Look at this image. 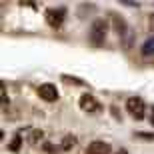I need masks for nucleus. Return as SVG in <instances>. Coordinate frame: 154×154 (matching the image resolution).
Here are the masks:
<instances>
[{
	"instance_id": "obj_1",
	"label": "nucleus",
	"mask_w": 154,
	"mask_h": 154,
	"mask_svg": "<svg viewBox=\"0 0 154 154\" xmlns=\"http://www.w3.org/2000/svg\"><path fill=\"white\" fill-rule=\"evenodd\" d=\"M106 34H108V20L104 18H96L94 22L90 24V42L94 46H102L104 40H106Z\"/></svg>"
},
{
	"instance_id": "obj_2",
	"label": "nucleus",
	"mask_w": 154,
	"mask_h": 154,
	"mask_svg": "<svg viewBox=\"0 0 154 154\" xmlns=\"http://www.w3.org/2000/svg\"><path fill=\"white\" fill-rule=\"evenodd\" d=\"M126 110H128V114H130L134 120H142L144 112H146V104H144L142 98L130 96L128 100H126Z\"/></svg>"
},
{
	"instance_id": "obj_3",
	"label": "nucleus",
	"mask_w": 154,
	"mask_h": 154,
	"mask_svg": "<svg viewBox=\"0 0 154 154\" xmlns=\"http://www.w3.org/2000/svg\"><path fill=\"white\" fill-rule=\"evenodd\" d=\"M64 16H66V8H64V6L48 8V10H46V22L50 24L52 28H60L62 22H64Z\"/></svg>"
},
{
	"instance_id": "obj_4",
	"label": "nucleus",
	"mask_w": 154,
	"mask_h": 154,
	"mask_svg": "<svg viewBox=\"0 0 154 154\" xmlns=\"http://www.w3.org/2000/svg\"><path fill=\"white\" fill-rule=\"evenodd\" d=\"M78 104H80V110H82V112H88V114H94V112L100 110V102H98L92 94H88V92H84V94L80 96Z\"/></svg>"
},
{
	"instance_id": "obj_5",
	"label": "nucleus",
	"mask_w": 154,
	"mask_h": 154,
	"mask_svg": "<svg viewBox=\"0 0 154 154\" xmlns=\"http://www.w3.org/2000/svg\"><path fill=\"white\" fill-rule=\"evenodd\" d=\"M38 96L46 102H56L58 100V90L54 84H40L38 86Z\"/></svg>"
},
{
	"instance_id": "obj_6",
	"label": "nucleus",
	"mask_w": 154,
	"mask_h": 154,
	"mask_svg": "<svg viewBox=\"0 0 154 154\" xmlns=\"http://www.w3.org/2000/svg\"><path fill=\"white\" fill-rule=\"evenodd\" d=\"M84 154H110V144L104 140H94L86 146Z\"/></svg>"
},
{
	"instance_id": "obj_7",
	"label": "nucleus",
	"mask_w": 154,
	"mask_h": 154,
	"mask_svg": "<svg viewBox=\"0 0 154 154\" xmlns=\"http://www.w3.org/2000/svg\"><path fill=\"white\" fill-rule=\"evenodd\" d=\"M76 146V136L74 134H66V136L60 140V150H70Z\"/></svg>"
},
{
	"instance_id": "obj_8",
	"label": "nucleus",
	"mask_w": 154,
	"mask_h": 154,
	"mask_svg": "<svg viewBox=\"0 0 154 154\" xmlns=\"http://www.w3.org/2000/svg\"><path fill=\"white\" fill-rule=\"evenodd\" d=\"M110 18L114 20V28H116V32L122 36V34L126 32V22H124V18H118V14H110Z\"/></svg>"
},
{
	"instance_id": "obj_9",
	"label": "nucleus",
	"mask_w": 154,
	"mask_h": 154,
	"mask_svg": "<svg viewBox=\"0 0 154 154\" xmlns=\"http://www.w3.org/2000/svg\"><path fill=\"white\" fill-rule=\"evenodd\" d=\"M142 56H154V36H150L142 44Z\"/></svg>"
},
{
	"instance_id": "obj_10",
	"label": "nucleus",
	"mask_w": 154,
	"mask_h": 154,
	"mask_svg": "<svg viewBox=\"0 0 154 154\" xmlns=\"http://www.w3.org/2000/svg\"><path fill=\"white\" fill-rule=\"evenodd\" d=\"M22 134H24V130H20V132L16 134V136H14V140H12L10 146H8V150H10V152H18L20 144H22Z\"/></svg>"
},
{
	"instance_id": "obj_11",
	"label": "nucleus",
	"mask_w": 154,
	"mask_h": 154,
	"mask_svg": "<svg viewBox=\"0 0 154 154\" xmlns=\"http://www.w3.org/2000/svg\"><path fill=\"white\" fill-rule=\"evenodd\" d=\"M42 136H44V132H42V130H30L28 142H30V144H38L40 140H42Z\"/></svg>"
},
{
	"instance_id": "obj_12",
	"label": "nucleus",
	"mask_w": 154,
	"mask_h": 154,
	"mask_svg": "<svg viewBox=\"0 0 154 154\" xmlns=\"http://www.w3.org/2000/svg\"><path fill=\"white\" fill-rule=\"evenodd\" d=\"M136 138H140V140H154V134H150V132H136Z\"/></svg>"
},
{
	"instance_id": "obj_13",
	"label": "nucleus",
	"mask_w": 154,
	"mask_h": 154,
	"mask_svg": "<svg viewBox=\"0 0 154 154\" xmlns=\"http://www.w3.org/2000/svg\"><path fill=\"white\" fill-rule=\"evenodd\" d=\"M62 80L64 82H72V84H84L80 78H70V76H62Z\"/></svg>"
},
{
	"instance_id": "obj_14",
	"label": "nucleus",
	"mask_w": 154,
	"mask_h": 154,
	"mask_svg": "<svg viewBox=\"0 0 154 154\" xmlns=\"http://www.w3.org/2000/svg\"><path fill=\"white\" fill-rule=\"evenodd\" d=\"M44 150H46V152H56V150H60V146H54V144H44Z\"/></svg>"
},
{
	"instance_id": "obj_15",
	"label": "nucleus",
	"mask_w": 154,
	"mask_h": 154,
	"mask_svg": "<svg viewBox=\"0 0 154 154\" xmlns=\"http://www.w3.org/2000/svg\"><path fill=\"white\" fill-rule=\"evenodd\" d=\"M0 94H2V106H8V98H6V88H4V86H2Z\"/></svg>"
},
{
	"instance_id": "obj_16",
	"label": "nucleus",
	"mask_w": 154,
	"mask_h": 154,
	"mask_svg": "<svg viewBox=\"0 0 154 154\" xmlns=\"http://www.w3.org/2000/svg\"><path fill=\"white\" fill-rule=\"evenodd\" d=\"M148 24H150V30L154 32V14H150V16H148Z\"/></svg>"
},
{
	"instance_id": "obj_17",
	"label": "nucleus",
	"mask_w": 154,
	"mask_h": 154,
	"mask_svg": "<svg viewBox=\"0 0 154 154\" xmlns=\"http://www.w3.org/2000/svg\"><path fill=\"white\" fill-rule=\"evenodd\" d=\"M120 4H126V6H138L136 2H130V0H120Z\"/></svg>"
},
{
	"instance_id": "obj_18",
	"label": "nucleus",
	"mask_w": 154,
	"mask_h": 154,
	"mask_svg": "<svg viewBox=\"0 0 154 154\" xmlns=\"http://www.w3.org/2000/svg\"><path fill=\"white\" fill-rule=\"evenodd\" d=\"M148 118H150V120H148V122H150V124H152V126H154V106H152V110H150V116H148Z\"/></svg>"
},
{
	"instance_id": "obj_19",
	"label": "nucleus",
	"mask_w": 154,
	"mask_h": 154,
	"mask_svg": "<svg viewBox=\"0 0 154 154\" xmlns=\"http://www.w3.org/2000/svg\"><path fill=\"white\" fill-rule=\"evenodd\" d=\"M116 154H128V152H126L124 148H120V150H118V152H116Z\"/></svg>"
}]
</instances>
